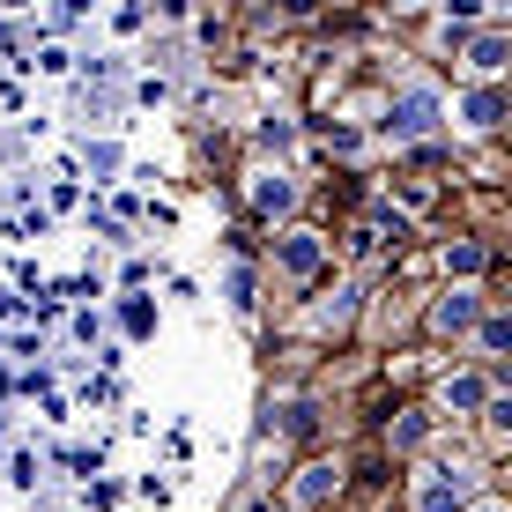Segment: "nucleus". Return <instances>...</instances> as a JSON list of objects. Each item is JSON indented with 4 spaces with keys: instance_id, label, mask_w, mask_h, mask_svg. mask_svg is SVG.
Listing matches in <instances>:
<instances>
[{
    "instance_id": "4468645a",
    "label": "nucleus",
    "mask_w": 512,
    "mask_h": 512,
    "mask_svg": "<svg viewBox=\"0 0 512 512\" xmlns=\"http://www.w3.org/2000/svg\"><path fill=\"white\" fill-rule=\"evenodd\" d=\"M290 141H297V127H290V119H268V127H260V149H290Z\"/></svg>"
},
{
    "instance_id": "7ed1b4c3",
    "label": "nucleus",
    "mask_w": 512,
    "mask_h": 512,
    "mask_svg": "<svg viewBox=\"0 0 512 512\" xmlns=\"http://www.w3.org/2000/svg\"><path fill=\"white\" fill-rule=\"evenodd\" d=\"M275 268L282 275H320L327 268V238L320 231H282L275 238Z\"/></svg>"
},
{
    "instance_id": "a211bd4d",
    "label": "nucleus",
    "mask_w": 512,
    "mask_h": 512,
    "mask_svg": "<svg viewBox=\"0 0 512 512\" xmlns=\"http://www.w3.org/2000/svg\"><path fill=\"white\" fill-rule=\"evenodd\" d=\"M490 423H498V431H512V394H498V401H490Z\"/></svg>"
},
{
    "instance_id": "f257e3e1",
    "label": "nucleus",
    "mask_w": 512,
    "mask_h": 512,
    "mask_svg": "<svg viewBox=\"0 0 512 512\" xmlns=\"http://www.w3.org/2000/svg\"><path fill=\"white\" fill-rule=\"evenodd\" d=\"M438 112H446V97H438L431 82H409V90H394V104H386V134L416 141V134L438 127Z\"/></svg>"
},
{
    "instance_id": "9b49d317",
    "label": "nucleus",
    "mask_w": 512,
    "mask_h": 512,
    "mask_svg": "<svg viewBox=\"0 0 512 512\" xmlns=\"http://www.w3.org/2000/svg\"><path fill=\"white\" fill-rule=\"evenodd\" d=\"M475 334H483V349H498V357H512V312H490V320L475 327Z\"/></svg>"
},
{
    "instance_id": "6e6552de",
    "label": "nucleus",
    "mask_w": 512,
    "mask_h": 512,
    "mask_svg": "<svg viewBox=\"0 0 512 512\" xmlns=\"http://www.w3.org/2000/svg\"><path fill=\"white\" fill-rule=\"evenodd\" d=\"M438 401H446V409H461V416H475V409H490V394H483V379H475V372H461V379H446V394H438Z\"/></svg>"
},
{
    "instance_id": "f3484780",
    "label": "nucleus",
    "mask_w": 512,
    "mask_h": 512,
    "mask_svg": "<svg viewBox=\"0 0 512 512\" xmlns=\"http://www.w3.org/2000/svg\"><path fill=\"white\" fill-rule=\"evenodd\" d=\"M327 141H334L342 156H357V149H364V134H357V127H327Z\"/></svg>"
},
{
    "instance_id": "20e7f679",
    "label": "nucleus",
    "mask_w": 512,
    "mask_h": 512,
    "mask_svg": "<svg viewBox=\"0 0 512 512\" xmlns=\"http://www.w3.org/2000/svg\"><path fill=\"white\" fill-rule=\"evenodd\" d=\"M431 327H438V334H475V327H483V305H475V290H446V297L431 305Z\"/></svg>"
},
{
    "instance_id": "2eb2a0df",
    "label": "nucleus",
    "mask_w": 512,
    "mask_h": 512,
    "mask_svg": "<svg viewBox=\"0 0 512 512\" xmlns=\"http://www.w3.org/2000/svg\"><path fill=\"white\" fill-rule=\"evenodd\" d=\"M223 290H231V305H238V312L253 305V275H245V268H231V282H223Z\"/></svg>"
},
{
    "instance_id": "9d476101",
    "label": "nucleus",
    "mask_w": 512,
    "mask_h": 512,
    "mask_svg": "<svg viewBox=\"0 0 512 512\" xmlns=\"http://www.w3.org/2000/svg\"><path fill=\"white\" fill-rule=\"evenodd\" d=\"M505 60H512V45H505V38H475V45H468V67H483V75H498Z\"/></svg>"
},
{
    "instance_id": "1a4fd4ad",
    "label": "nucleus",
    "mask_w": 512,
    "mask_h": 512,
    "mask_svg": "<svg viewBox=\"0 0 512 512\" xmlns=\"http://www.w3.org/2000/svg\"><path fill=\"white\" fill-rule=\"evenodd\" d=\"M483 260H490V253H483V245H475V238L446 245V275H461V282H468V275H483Z\"/></svg>"
},
{
    "instance_id": "6ab92c4d",
    "label": "nucleus",
    "mask_w": 512,
    "mask_h": 512,
    "mask_svg": "<svg viewBox=\"0 0 512 512\" xmlns=\"http://www.w3.org/2000/svg\"><path fill=\"white\" fill-rule=\"evenodd\" d=\"M468 512H498V505H468Z\"/></svg>"
},
{
    "instance_id": "dca6fc26",
    "label": "nucleus",
    "mask_w": 512,
    "mask_h": 512,
    "mask_svg": "<svg viewBox=\"0 0 512 512\" xmlns=\"http://www.w3.org/2000/svg\"><path fill=\"white\" fill-rule=\"evenodd\" d=\"M149 327H156V312L141 305V297H127V334H149Z\"/></svg>"
},
{
    "instance_id": "f8f14e48",
    "label": "nucleus",
    "mask_w": 512,
    "mask_h": 512,
    "mask_svg": "<svg viewBox=\"0 0 512 512\" xmlns=\"http://www.w3.org/2000/svg\"><path fill=\"white\" fill-rule=\"evenodd\" d=\"M423 438H431V416H401V423H394V446H401V453H416Z\"/></svg>"
},
{
    "instance_id": "ddd939ff",
    "label": "nucleus",
    "mask_w": 512,
    "mask_h": 512,
    "mask_svg": "<svg viewBox=\"0 0 512 512\" xmlns=\"http://www.w3.org/2000/svg\"><path fill=\"white\" fill-rule=\"evenodd\" d=\"M119 164H127V156H119V141H97V149H90V171H97V179H112Z\"/></svg>"
},
{
    "instance_id": "f03ea898",
    "label": "nucleus",
    "mask_w": 512,
    "mask_h": 512,
    "mask_svg": "<svg viewBox=\"0 0 512 512\" xmlns=\"http://www.w3.org/2000/svg\"><path fill=\"white\" fill-rule=\"evenodd\" d=\"M468 483H475L468 468H431L416 483V512H461L468 505Z\"/></svg>"
},
{
    "instance_id": "0eeeda50",
    "label": "nucleus",
    "mask_w": 512,
    "mask_h": 512,
    "mask_svg": "<svg viewBox=\"0 0 512 512\" xmlns=\"http://www.w3.org/2000/svg\"><path fill=\"white\" fill-rule=\"evenodd\" d=\"M505 112H512V97H505V90H475V97L461 104V119H468V127H498Z\"/></svg>"
},
{
    "instance_id": "39448f33",
    "label": "nucleus",
    "mask_w": 512,
    "mask_h": 512,
    "mask_svg": "<svg viewBox=\"0 0 512 512\" xmlns=\"http://www.w3.org/2000/svg\"><path fill=\"white\" fill-rule=\"evenodd\" d=\"M334 490H342V468H334V461H312V468H297V483H290V498H297V505H305V512H320V505L334 498Z\"/></svg>"
},
{
    "instance_id": "423d86ee",
    "label": "nucleus",
    "mask_w": 512,
    "mask_h": 512,
    "mask_svg": "<svg viewBox=\"0 0 512 512\" xmlns=\"http://www.w3.org/2000/svg\"><path fill=\"white\" fill-rule=\"evenodd\" d=\"M253 208H260V216H290V208H297V179H290V171H260V179H253Z\"/></svg>"
}]
</instances>
